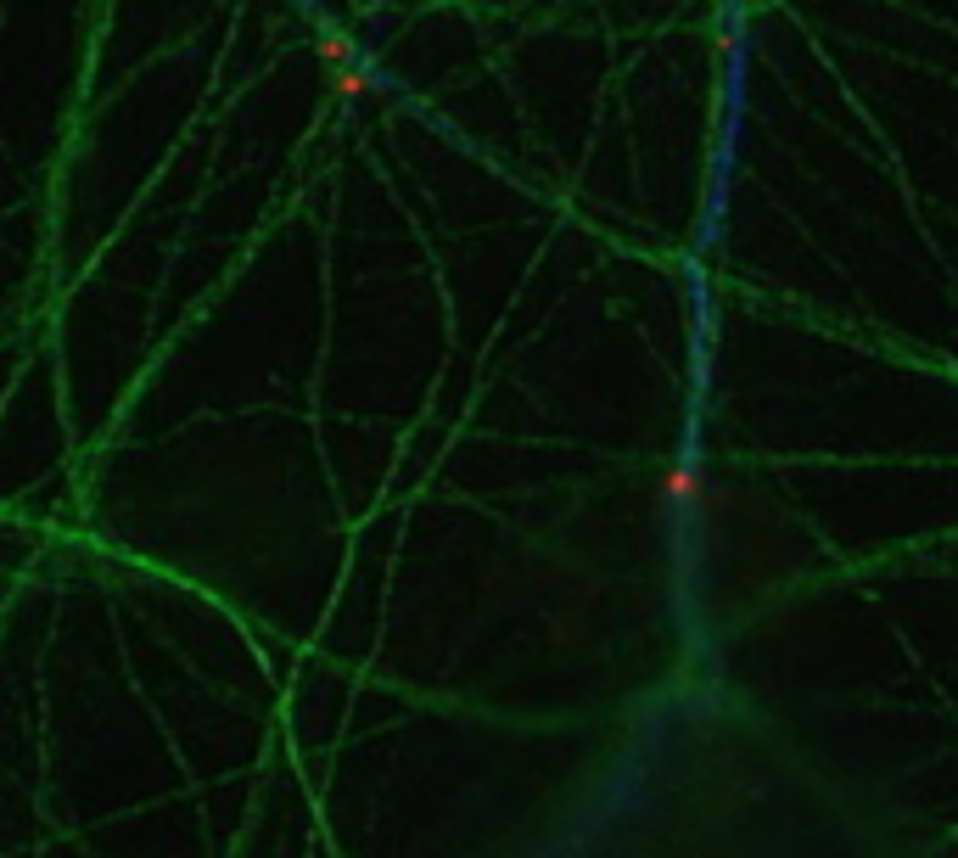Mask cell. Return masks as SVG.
I'll return each mask as SVG.
<instances>
[{"label":"cell","mask_w":958,"mask_h":858,"mask_svg":"<svg viewBox=\"0 0 958 858\" xmlns=\"http://www.w3.org/2000/svg\"><path fill=\"white\" fill-rule=\"evenodd\" d=\"M662 500L673 505L678 516H706V505H712L706 472L695 466V460H678V466H667V472H662Z\"/></svg>","instance_id":"cell-1"},{"label":"cell","mask_w":958,"mask_h":858,"mask_svg":"<svg viewBox=\"0 0 958 858\" xmlns=\"http://www.w3.org/2000/svg\"><path fill=\"white\" fill-rule=\"evenodd\" d=\"M331 90H337L342 101H365V96H376L381 85L365 62H348V68H331Z\"/></svg>","instance_id":"cell-2"},{"label":"cell","mask_w":958,"mask_h":858,"mask_svg":"<svg viewBox=\"0 0 958 858\" xmlns=\"http://www.w3.org/2000/svg\"><path fill=\"white\" fill-rule=\"evenodd\" d=\"M320 57H325V68H348V62H359V51H353V40L342 29L320 23Z\"/></svg>","instance_id":"cell-3"}]
</instances>
